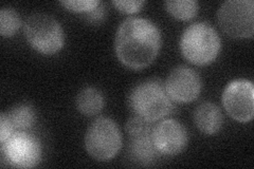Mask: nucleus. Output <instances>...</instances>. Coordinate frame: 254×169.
Segmentation results:
<instances>
[{"mask_svg":"<svg viewBox=\"0 0 254 169\" xmlns=\"http://www.w3.org/2000/svg\"><path fill=\"white\" fill-rule=\"evenodd\" d=\"M128 102L134 115L149 123L168 116L173 110V101L159 80L148 79L132 88Z\"/></svg>","mask_w":254,"mask_h":169,"instance_id":"7ed1b4c3","label":"nucleus"},{"mask_svg":"<svg viewBox=\"0 0 254 169\" xmlns=\"http://www.w3.org/2000/svg\"><path fill=\"white\" fill-rule=\"evenodd\" d=\"M194 123L197 129L206 135H214L224 125V115L217 105L204 102L194 112Z\"/></svg>","mask_w":254,"mask_h":169,"instance_id":"f8f14e48","label":"nucleus"},{"mask_svg":"<svg viewBox=\"0 0 254 169\" xmlns=\"http://www.w3.org/2000/svg\"><path fill=\"white\" fill-rule=\"evenodd\" d=\"M61 4L68 11L81 14H88L101 4L99 0H65Z\"/></svg>","mask_w":254,"mask_h":169,"instance_id":"f3484780","label":"nucleus"},{"mask_svg":"<svg viewBox=\"0 0 254 169\" xmlns=\"http://www.w3.org/2000/svg\"><path fill=\"white\" fill-rule=\"evenodd\" d=\"M102 3L95 9L94 11L88 13L87 15H88V19L91 21V22H100L103 18H104V9H103V6L101 7Z\"/></svg>","mask_w":254,"mask_h":169,"instance_id":"aec40b11","label":"nucleus"},{"mask_svg":"<svg viewBox=\"0 0 254 169\" xmlns=\"http://www.w3.org/2000/svg\"><path fill=\"white\" fill-rule=\"evenodd\" d=\"M75 105L83 115L93 116L99 114L105 106V98L97 88L86 87L78 92Z\"/></svg>","mask_w":254,"mask_h":169,"instance_id":"ddd939ff","label":"nucleus"},{"mask_svg":"<svg viewBox=\"0 0 254 169\" xmlns=\"http://www.w3.org/2000/svg\"><path fill=\"white\" fill-rule=\"evenodd\" d=\"M23 32L29 45L43 55L57 54L65 45L63 27L51 15L32 14L23 26Z\"/></svg>","mask_w":254,"mask_h":169,"instance_id":"20e7f679","label":"nucleus"},{"mask_svg":"<svg viewBox=\"0 0 254 169\" xmlns=\"http://www.w3.org/2000/svg\"><path fill=\"white\" fill-rule=\"evenodd\" d=\"M152 139L158 154L173 157L186 149L189 134L185 126L178 120L164 119L153 128Z\"/></svg>","mask_w":254,"mask_h":169,"instance_id":"9b49d317","label":"nucleus"},{"mask_svg":"<svg viewBox=\"0 0 254 169\" xmlns=\"http://www.w3.org/2000/svg\"><path fill=\"white\" fill-rule=\"evenodd\" d=\"M122 142L120 128L109 117L94 119L85 134L87 154L100 162L113 160L121 150Z\"/></svg>","mask_w":254,"mask_h":169,"instance_id":"39448f33","label":"nucleus"},{"mask_svg":"<svg viewBox=\"0 0 254 169\" xmlns=\"http://www.w3.org/2000/svg\"><path fill=\"white\" fill-rule=\"evenodd\" d=\"M164 5L174 18L182 21L193 19L199 11V3L196 0H169Z\"/></svg>","mask_w":254,"mask_h":169,"instance_id":"2eb2a0df","label":"nucleus"},{"mask_svg":"<svg viewBox=\"0 0 254 169\" xmlns=\"http://www.w3.org/2000/svg\"><path fill=\"white\" fill-rule=\"evenodd\" d=\"M220 29L233 38H251L254 34V2L252 0H228L217 11Z\"/></svg>","mask_w":254,"mask_h":169,"instance_id":"0eeeda50","label":"nucleus"},{"mask_svg":"<svg viewBox=\"0 0 254 169\" xmlns=\"http://www.w3.org/2000/svg\"><path fill=\"white\" fill-rule=\"evenodd\" d=\"M113 4L118 11L124 14H134L142 9L145 1H142V0H127V1L126 0H115Z\"/></svg>","mask_w":254,"mask_h":169,"instance_id":"a211bd4d","label":"nucleus"},{"mask_svg":"<svg viewBox=\"0 0 254 169\" xmlns=\"http://www.w3.org/2000/svg\"><path fill=\"white\" fill-rule=\"evenodd\" d=\"M21 26L19 13L13 7H2L0 10V34L2 37H12Z\"/></svg>","mask_w":254,"mask_h":169,"instance_id":"dca6fc26","label":"nucleus"},{"mask_svg":"<svg viewBox=\"0 0 254 169\" xmlns=\"http://www.w3.org/2000/svg\"><path fill=\"white\" fill-rule=\"evenodd\" d=\"M15 131H29L36 122V112L29 104H18L6 113Z\"/></svg>","mask_w":254,"mask_h":169,"instance_id":"4468645a","label":"nucleus"},{"mask_svg":"<svg viewBox=\"0 0 254 169\" xmlns=\"http://www.w3.org/2000/svg\"><path fill=\"white\" fill-rule=\"evenodd\" d=\"M161 32L153 21L132 17L119 26L115 37L118 59L131 70H143L152 63L161 48Z\"/></svg>","mask_w":254,"mask_h":169,"instance_id":"f257e3e1","label":"nucleus"},{"mask_svg":"<svg viewBox=\"0 0 254 169\" xmlns=\"http://www.w3.org/2000/svg\"><path fill=\"white\" fill-rule=\"evenodd\" d=\"M1 163L13 168H33L42 161V144L29 131H15L1 143Z\"/></svg>","mask_w":254,"mask_h":169,"instance_id":"423d86ee","label":"nucleus"},{"mask_svg":"<svg viewBox=\"0 0 254 169\" xmlns=\"http://www.w3.org/2000/svg\"><path fill=\"white\" fill-rule=\"evenodd\" d=\"M221 101L227 113L237 122L248 123L253 119L254 88L251 80H232L222 92Z\"/></svg>","mask_w":254,"mask_h":169,"instance_id":"6e6552de","label":"nucleus"},{"mask_svg":"<svg viewBox=\"0 0 254 169\" xmlns=\"http://www.w3.org/2000/svg\"><path fill=\"white\" fill-rule=\"evenodd\" d=\"M15 132L13 126L11 125L6 113H1L0 115V143H3Z\"/></svg>","mask_w":254,"mask_h":169,"instance_id":"6ab92c4d","label":"nucleus"},{"mask_svg":"<svg viewBox=\"0 0 254 169\" xmlns=\"http://www.w3.org/2000/svg\"><path fill=\"white\" fill-rule=\"evenodd\" d=\"M164 88L173 102L190 104L200 95L202 83L199 74L195 70L179 66L171 71L165 80Z\"/></svg>","mask_w":254,"mask_h":169,"instance_id":"9d476101","label":"nucleus"},{"mask_svg":"<svg viewBox=\"0 0 254 169\" xmlns=\"http://www.w3.org/2000/svg\"><path fill=\"white\" fill-rule=\"evenodd\" d=\"M221 49L217 31L208 22H195L189 26L180 38V51L195 66H208L215 61Z\"/></svg>","mask_w":254,"mask_h":169,"instance_id":"f03ea898","label":"nucleus"},{"mask_svg":"<svg viewBox=\"0 0 254 169\" xmlns=\"http://www.w3.org/2000/svg\"><path fill=\"white\" fill-rule=\"evenodd\" d=\"M153 128L152 123L137 115L130 117L125 125V130L129 136L128 156L141 166L152 164L158 154L152 139Z\"/></svg>","mask_w":254,"mask_h":169,"instance_id":"1a4fd4ad","label":"nucleus"}]
</instances>
